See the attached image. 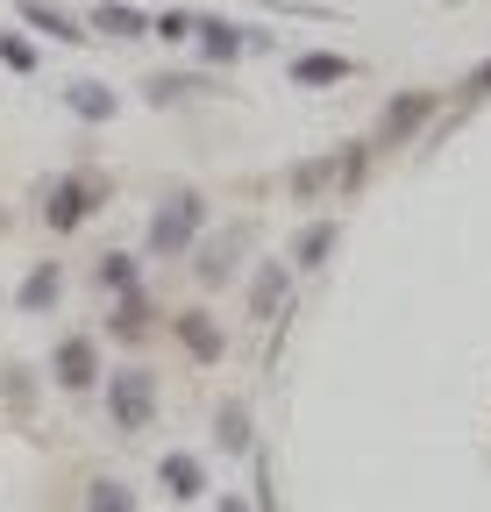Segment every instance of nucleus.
Listing matches in <instances>:
<instances>
[{
    "instance_id": "obj_1",
    "label": "nucleus",
    "mask_w": 491,
    "mask_h": 512,
    "mask_svg": "<svg viewBox=\"0 0 491 512\" xmlns=\"http://www.w3.org/2000/svg\"><path fill=\"white\" fill-rule=\"evenodd\" d=\"M100 399H107V427L136 441V434H150V427H157L164 384H157V370H150V363H121V370H107V377H100Z\"/></svg>"
},
{
    "instance_id": "obj_2",
    "label": "nucleus",
    "mask_w": 491,
    "mask_h": 512,
    "mask_svg": "<svg viewBox=\"0 0 491 512\" xmlns=\"http://www.w3.org/2000/svg\"><path fill=\"white\" fill-rule=\"evenodd\" d=\"M200 235H207V192H193V185H171L164 200H157V214H150L143 249H150V256H164V264H186Z\"/></svg>"
},
{
    "instance_id": "obj_3",
    "label": "nucleus",
    "mask_w": 491,
    "mask_h": 512,
    "mask_svg": "<svg viewBox=\"0 0 491 512\" xmlns=\"http://www.w3.org/2000/svg\"><path fill=\"white\" fill-rule=\"evenodd\" d=\"M100 207H107V178H93V171H65V178L43 185V228L50 235H79Z\"/></svg>"
},
{
    "instance_id": "obj_4",
    "label": "nucleus",
    "mask_w": 491,
    "mask_h": 512,
    "mask_svg": "<svg viewBox=\"0 0 491 512\" xmlns=\"http://www.w3.org/2000/svg\"><path fill=\"white\" fill-rule=\"evenodd\" d=\"M100 377L107 370H100V342L93 335H57L50 342V384H57V392H72V399L100 392Z\"/></svg>"
},
{
    "instance_id": "obj_5",
    "label": "nucleus",
    "mask_w": 491,
    "mask_h": 512,
    "mask_svg": "<svg viewBox=\"0 0 491 512\" xmlns=\"http://www.w3.org/2000/svg\"><path fill=\"white\" fill-rule=\"evenodd\" d=\"M193 43H200L207 64H235V57H264V50H271L264 29H242V22H228V15H200V22H193Z\"/></svg>"
},
{
    "instance_id": "obj_6",
    "label": "nucleus",
    "mask_w": 491,
    "mask_h": 512,
    "mask_svg": "<svg viewBox=\"0 0 491 512\" xmlns=\"http://www.w3.org/2000/svg\"><path fill=\"white\" fill-rule=\"evenodd\" d=\"M435 107H442L435 93H392V100H385V114H378V136H371V143H378V150H406L420 128L435 121Z\"/></svg>"
},
{
    "instance_id": "obj_7",
    "label": "nucleus",
    "mask_w": 491,
    "mask_h": 512,
    "mask_svg": "<svg viewBox=\"0 0 491 512\" xmlns=\"http://www.w3.org/2000/svg\"><path fill=\"white\" fill-rule=\"evenodd\" d=\"M100 335H114V342H150L157 335V299L143 292V285H129V292H114V306H107V320H100Z\"/></svg>"
},
{
    "instance_id": "obj_8",
    "label": "nucleus",
    "mask_w": 491,
    "mask_h": 512,
    "mask_svg": "<svg viewBox=\"0 0 491 512\" xmlns=\"http://www.w3.org/2000/svg\"><path fill=\"white\" fill-rule=\"evenodd\" d=\"M171 335H178V349H186L200 370H214V363L228 356V328H221V320H214L207 306H186V313L171 320Z\"/></svg>"
},
{
    "instance_id": "obj_9",
    "label": "nucleus",
    "mask_w": 491,
    "mask_h": 512,
    "mask_svg": "<svg viewBox=\"0 0 491 512\" xmlns=\"http://www.w3.org/2000/svg\"><path fill=\"white\" fill-rule=\"evenodd\" d=\"M292 299V264L285 256H264V264L250 271V320H278Z\"/></svg>"
},
{
    "instance_id": "obj_10",
    "label": "nucleus",
    "mask_w": 491,
    "mask_h": 512,
    "mask_svg": "<svg viewBox=\"0 0 491 512\" xmlns=\"http://www.w3.org/2000/svg\"><path fill=\"white\" fill-rule=\"evenodd\" d=\"M335 242H342V221H335V214L306 221V228L292 235V256H285V264H292V278H299V271H321L328 256H335Z\"/></svg>"
},
{
    "instance_id": "obj_11",
    "label": "nucleus",
    "mask_w": 491,
    "mask_h": 512,
    "mask_svg": "<svg viewBox=\"0 0 491 512\" xmlns=\"http://www.w3.org/2000/svg\"><path fill=\"white\" fill-rule=\"evenodd\" d=\"M235 249H242V228L200 235V242H193V278H200V285H228V278H235Z\"/></svg>"
},
{
    "instance_id": "obj_12",
    "label": "nucleus",
    "mask_w": 491,
    "mask_h": 512,
    "mask_svg": "<svg viewBox=\"0 0 491 512\" xmlns=\"http://www.w3.org/2000/svg\"><path fill=\"white\" fill-rule=\"evenodd\" d=\"M157 484H164V498L193 505V498L207 491V463H200V456H186V448H171V456H157Z\"/></svg>"
},
{
    "instance_id": "obj_13",
    "label": "nucleus",
    "mask_w": 491,
    "mask_h": 512,
    "mask_svg": "<svg viewBox=\"0 0 491 512\" xmlns=\"http://www.w3.org/2000/svg\"><path fill=\"white\" fill-rule=\"evenodd\" d=\"M143 93H150V107H178V100H207V93H228V86H214L207 72H157Z\"/></svg>"
},
{
    "instance_id": "obj_14",
    "label": "nucleus",
    "mask_w": 491,
    "mask_h": 512,
    "mask_svg": "<svg viewBox=\"0 0 491 512\" xmlns=\"http://www.w3.org/2000/svg\"><path fill=\"white\" fill-rule=\"evenodd\" d=\"M356 72V64L342 57V50H306V57H292V86H306V93H314V86H342Z\"/></svg>"
},
{
    "instance_id": "obj_15",
    "label": "nucleus",
    "mask_w": 491,
    "mask_h": 512,
    "mask_svg": "<svg viewBox=\"0 0 491 512\" xmlns=\"http://www.w3.org/2000/svg\"><path fill=\"white\" fill-rule=\"evenodd\" d=\"M65 107H72L79 121H93V128H100V121H114V114H121V93H114L107 79H79V86H65Z\"/></svg>"
},
{
    "instance_id": "obj_16",
    "label": "nucleus",
    "mask_w": 491,
    "mask_h": 512,
    "mask_svg": "<svg viewBox=\"0 0 491 512\" xmlns=\"http://www.w3.org/2000/svg\"><path fill=\"white\" fill-rule=\"evenodd\" d=\"M57 299H65V264H36L22 278V292H15L22 313H57Z\"/></svg>"
},
{
    "instance_id": "obj_17",
    "label": "nucleus",
    "mask_w": 491,
    "mask_h": 512,
    "mask_svg": "<svg viewBox=\"0 0 491 512\" xmlns=\"http://www.w3.org/2000/svg\"><path fill=\"white\" fill-rule=\"evenodd\" d=\"M79 512H143V505H136L129 477H114V470H100V477H86V498H79Z\"/></svg>"
},
{
    "instance_id": "obj_18",
    "label": "nucleus",
    "mask_w": 491,
    "mask_h": 512,
    "mask_svg": "<svg viewBox=\"0 0 491 512\" xmlns=\"http://www.w3.org/2000/svg\"><path fill=\"white\" fill-rule=\"evenodd\" d=\"M214 448H221V456H242V448H257V427H250V406H242V399H228V406L214 413Z\"/></svg>"
},
{
    "instance_id": "obj_19",
    "label": "nucleus",
    "mask_w": 491,
    "mask_h": 512,
    "mask_svg": "<svg viewBox=\"0 0 491 512\" xmlns=\"http://www.w3.org/2000/svg\"><path fill=\"white\" fill-rule=\"evenodd\" d=\"M15 22H22V29H43L50 43H86V29H79L72 15H57L50 0H22V8H15Z\"/></svg>"
},
{
    "instance_id": "obj_20",
    "label": "nucleus",
    "mask_w": 491,
    "mask_h": 512,
    "mask_svg": "<svg viewBox=\"0 0 491 512\" xmlns=\"http://www.w3.org/2000/svg\"><path fill=\"white\" fill-rule=\"evenodd\" d=\"M93 285H100V292H129V285H143V256H129V249H100Z\"/></svg>"
},
{
    "instance_id": "obj_21",
    "label": "nucleus",
    "mask_w": 491,
    "mask_h": 512,
    "mask_svg": "<svg viewBox=\"0 0 491 512\" xmlns=\"http://www.w3.org/2000/svg\"><path fill=\"white\" fill-rule=\"evenodd\" d=\"M93 29H100V36H150V15L129 8V0H100V8H93Z\"/></svg>"
},
{
    "instance_id": "obj_22",
    "label": "nucleus",
    "mask_w": 491,
    "mask_h": 512,
    "mask_svg": "<svg viewBox=\"0 0 491 512\" xmlns=\"http://www.w3.org/2000/svg\"><path fill=\"white\" fill-rule=\"evenodd\" d=\"M0 399H8L22 420L36 413V370H22V363H8V370H0Z\"/></svg>"
},
{
    "instance_id": "obj_23",
    "label": "nucleus",
    "mask_w": 491,
    "mask_h": 512,
    "mask_svg": "<svg viewBox=\"0 0 491 512\" xmlns=\"http://www.w3.org/2000/svg\"><path fill=\"white\" fill-rule=\"evenodd\" d=\"M193 22H200L193 8H164V15L150 22V36H164V43H193Z\"/></svg>"
},
{
    "instance_id": "obj_24",
    "label": "nucleus",
    "mask_w": 491,
    "mask_h": 512,
    "mask_svg": "<svg viewBox=\"0 0 491 512\" xmlns=\"http://www.w3.org/2000/svg\"><path fill=\"white\" fill-rule=\"evenodd\" d=\"M0 64H8V72H36V43L8 29V36H0Z\"/></svg>"
},
{
    "instance_id": "obj_25",
    "label": "nucleus",
    "mask_w": 491,
    "mask_h": 512,
    "mask_svg": "<svg viewBox=\"0 0 491 512\" xmlns=\"http://www.w3.org/2000/svg\"><path fill=\"white\" fill-rule=\"evenodd\" d=\"M250 512H278V484H271V463L257 456V505Z\"/></svg>"
},
{
    "instance_id": "obj_26",
    "label": "nucleus",
    "mask_w": 491,
    "mask_h": 512,
    "mask_svg": "<svg viewBox=\"0 0 491 512\" xmlns=\"http://www.w3.org/2000/svg\"><path fill=\"white\" fill-rule=\"evenodd\" d=\"M463 100H491V64H477V72L463 79Z\"/></svg>"
},
{
    "instance_id": "obj_27",
    "label": "nucleus",
    "mask_w": 491,
    "mask_h": 512,
    "mask_svg": "<svg viewBox=\"0 0 491 512\" xmlns=\"http://www.w3.org/2000/svg\"><path fill=\"white\" fill-rule=\"evenodd\" d=\"M214 512H250V505H242V491H228V498H221Z\"/></svg>"
}]
</instances>
